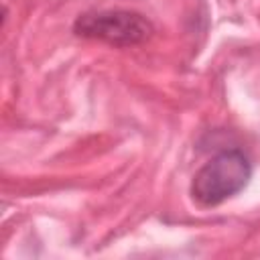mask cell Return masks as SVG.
Here are the masks:
<instances>
[{
    "instance_id": "obj_2",
    "label": "cell",
    "mask_w": 260,
    "mask_h": 260,
    "mask_svg": "<svg viewBox=\"0 0 260 260\" xmlns=\"http://www.w3.org/2000/svg\"><path fill=\"white\" fill-rule=\"evenodd\" d=\"M73 30L79 37L98 39L118 47L144 43L154 32L150 20L130 10H106V12L83 14L75 20Z\"/></svg>"
},
{
    "instance_id": "obj_1",
    "label": "cell",
    "mask_w": 260,
    "mask_h": 260,
    "mask_svg": "<svg viewBox=\"0 0 260 260\" xmlns=\"http://www.w3.org/2000/svg\"><path fill=\"white\" fill-rule=\"evenodd\" d=\"M252 169L240 150H225L205 162L193 177L191 195L199 205L211 207L240 193L250 181Z\"/></svg>"
}]
</instances>
